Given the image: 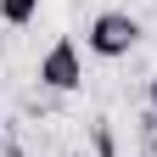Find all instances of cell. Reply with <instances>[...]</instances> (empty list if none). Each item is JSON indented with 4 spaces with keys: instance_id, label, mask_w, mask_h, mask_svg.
Segmentation results:
<instances>
[{
    "instance_id": "1",
    "label": "cell",
    "mask_w": 157,
    "mask_h": 157,
    "mask_svg": "<svg viewBox=\"0 0 157 157\" xmlns=\"http://www.w3.org/2000/svg\"><path fill=\"white\" fill-rule=\"evenodd\" d=\"M84 45H90V56H101V62H118V56H129L140 45V17H129V11H95L90 28H84Z\"/></svg>"
},
{
    "instance_id": "2",
    "label": "cell",
    "mask_w": 157,
    "mask_h": 157,
    "mask_svg": "<svg viewBox=\"0 0 157 157\" xmlns=\"http://www.w3.org/2000/svg\"><path fill=\"white\" fill-rule=\"evenodd\" d=\"M34 78H39L45 90H56V95H67V90H78V84H84V56H78V45H73L67 34L45 45V56H39Z\"/></svg>"
},
{
    "instance_id": "5",
    "label": "cell",
    "mask_w": 157,
    "mask_h": 157,
    "mask_svg": "<svg viewBox=\"0 0 157 157\" xmlns=\"http://www.w3.org/2000/svg\"><path fill=\"white\" fill-rule=\"evenodd\" d=\"M6 157H23V151H17V146H11V151H6Z\"/></svg>"
},
{
    "instance_id": "3",
    "label": "cell",
    "mask_w": 157,
    "mask_h": 157,
    "mask_svg": "<svg viewBox=\"0 0 157 157\" xmlns=\"http://www.w3.org/2000/svg\"><path fill=\"white\" fill-rule=\"evenodd\" d=\"M39 17V0H0V23H11V28H28Z\"/></svg>"
},
{
    "instance_id": "4",
    "label": "cell",
    "mask_w": 157,
    "mask_h": 157,
    "mask_svg": "<svg viewBox=\"0 0 157 157\" xmlns=\"http://www.w3.org/2000/svg\"><path fill=\"white\" fill-rule=\"evenodd\" d=\"M146 118H151V129H157V78H151V112Z\"/></svg>"
}]
</instances>
